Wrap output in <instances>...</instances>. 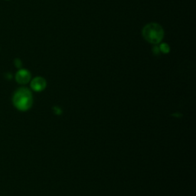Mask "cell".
<instances>
[{"instance_id": "5b68a950", "label": "cell", "mask_w": 196, "mask_h": 196, "mask_svg": "<svg viewBox=\"0 0 196 196\" xmlns=\"http://www.w3.org/2000/svg\"><path fill=\"white\" fill-rule=\"evenodd\" d=\"M159 50L164 54H168L170 51V47L167 43H162L159 45Z\"/></svg>"}, {"instance_id": "9c48e42d", "label": "cell", "mask_w": 196, "mask_h": 196, "mask_svg": "<svg viewBox=\"0 0 196 196\" xmlns=\"http://www.w3.org/2000/svg\"><path fill=\"white\" fill-rule=\"evenodd\" d=\"M5 76H6V77L8 79V80H11L12 77V74H10V73L6 74V75H5Z\"/></svg>"}, {"instance_id": "52a82bcc", "label": "cell", "mask_w": 196, "mask_h": 196, "mask_svg": "<svg viewBox=\"0 0 196 196\" xmlns=\"http://www.w3.org/2000/svg\"><path fill=\"white\" fill-rule=\"evenodd\" d=\"M153 52L155 54V55H158V54L160 52L159 48L158 46H155L154 48H153Z\"/></svg>"}, {"instance_id": "ba28073f", "label": "cell", "mask_w": 196, "mask_h": 196, "mask_svg": "<svg viewBox=\"0 0 196 196\" xmlns=\"http://www.w3.org/2000/svg\"><path fill=\"white\" fill-rule=\"evenodd\" d=\"M54 110H55V113L56 114H61L62 113L61 110L59 107H57V106H55V107H54Z\"/></svg>"}, {"instance_id": "6da1fadb", "label": "cell", "mask_w": 196, "mask_h": 196, "mask_svg": "<svg viewBox=\"0 0 196 196\" xmlns=\"http://www.w3.org/2000/svg\"><path fill=\"white\" fill-rule=\"evenodd\" d=\"M13 105L20 111L28 110L33 104V96L27 87H20L16 91L12 97Z\"/></svg>"}, {"instance_id": "8992f818", "label": "cell", "mask_w": 196, "mask_h": 196, "mask_svg": "<svg viewBox=\"0 0 196 196\" xmlns=\"http://www.w3.org/2000/svg\"><path fill=\"white\" fill-rule=\"evenodd\" d=\"M14 65L16 66L17 68L21 69L22 66V61L19 58H16L14 60Z\"/></svg>"}, {"instance_id": "7a4b0ae2", "label": "cell", "mask_w": 196, "mask_h": 196, "mask_svg": "<svg viewBox=\"0 0 196 196\" xmlns=\"http://www.w3.org/2000/svg\"><path fill=\"white\" fill-rule=\"evenodd\" d=\"M142 34L144 39L153 45H158L163 41L164 31L162 26L158 23L152 22L145 25Z\"/></svg>"}, {"instance_id": "277c9868", "label": "cell", "mask_w": 196, "mask_h": 196, "mask_svg": "<svg viewBox=\"0 0 196 196\" xmlns=\"http://www.w3.org/2000/svg\"><path fill=\"white\" fill-rule=\"evenodd\" d=\"M31 88L34 91L36 92H41V91H44L47 86L46 81L45 78L42 77H36L32 79L31 81Z\"/></svg>"}, {"instance_id": "3957f363", "label": "cell", "mask_w": 196, "mask_h": 196, "mask_svg": "<svg viewBox=\"0 0 196 196\" xmlns=\"http://www.w3.org/2000/svg\"><path fill=\"white\" fill-rule=\"evenodd\" d=\"M31 73L26 69H19L16 72L15 78L16 82L19 84H26L31 81Z\"/></svg>"}, {"instance_id": "30bf717a", "label": "cell", "mask_w": 196, "mask_h": 196, "mask_svg": "<svg viewBox=\"0 0 196 196\" xmlns=\"http://www.w3.org/2000/svg\"><path fill=\"white\" fill-rule=\"evenodd\" d=\"M6 1H9V0H6Z\"/></svg>"}]
</instances>
